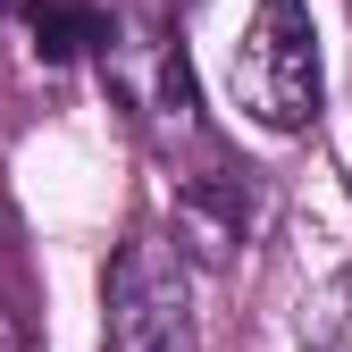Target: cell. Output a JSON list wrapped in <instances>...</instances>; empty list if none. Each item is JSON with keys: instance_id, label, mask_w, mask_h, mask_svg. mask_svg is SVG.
Segmentation results:
<instances>
[{"instance_id": "obj_1", "label": "cell", "mask_w": 352, "mask_h": 352, "mask_svg": "<svg viewBox=\"0 0 352 352\" xmlns=\"http://www.w3.org/2000/svg\"><path fill=\"white\" fill-rule=\"evenodd\" d=\"M101 319H109V352H193V277L160 227H135L118 243Z\"/></svg>"}, {"instance_id": "obj_2", "label": "cell", "mask_w": 352, "mask_h": 352, "mask_svg": "<svg viewBox=\"0 0 352 352\" xmlns=\"http://www.w3.org/2000/svg\"><path fill=\"white\" fill-rule=\"evenodd\" d=\"M235 101L260 126H277V135H302V126L319 118V34H311V9H302V0H260L243 17Z\"/></svg>"}, {"instance_id": "obj_3", "label": "cell", "mask_w": 352, "mask_h": 352, "mask_svg": "<svg viewBox=\"0 0 352 352\" xmlns=\"http://www.w3.org/2000/svg\"><path fill=\"white\" fill-rule=\"evenodd\" d=\"M34 34L51 59H76V51H101L109 42V17L84 9V0H34Z\"/></svg>"}, {"instance_id": "obj_4", "label": "cell", "mask_w": 352, "mask_h": 352, "mask_svg": "<svg viewBox=\"0 0 352 352\" xmlns=\"http://www.w3.org/2000/svg\"><path fill=\"white\" fill-rule=\"evenodd\" d=\"M302 352H352V260L311 294V311H302Z\"/></svg>"}, {"instance_id": "obj_5", "label": "cell", "mask_w": 352, "mask_h": 352, "mask_svg": "<svg viewBox=\"0 0 352 352\" xmlns=\"http://www.w3.org/2000/svg\"><path fill=\"white\" fill-rule=\"evenodd\" d=\"M0 352H17V327H9V319H0Z\"/></svg>"}, {"instance_id": "obj_6", "label": "cell", "mask_w": 352, "mask_h": 352, "mask_svg": "<svg viewBox=\"0 0 352 352\" xmlns=\"http://www.w3.org/2000/svg\"><path fill=\"white\" fill-rule=\"evenodd\" d=\"M0 9H9V0H0Z\"/></svg>"}]
</instances>
